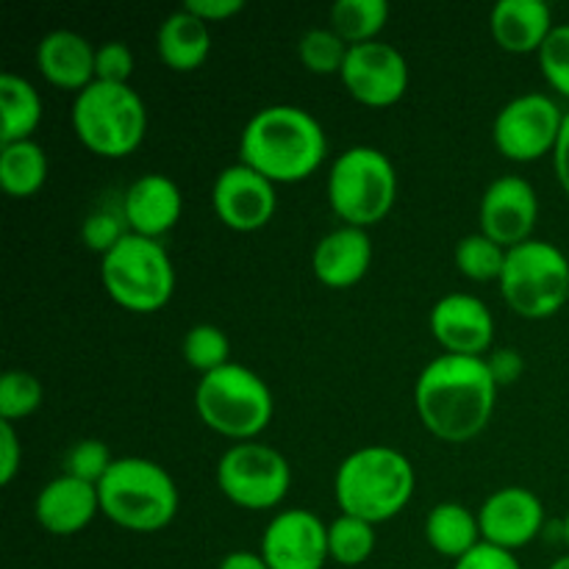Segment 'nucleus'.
I'll list each match as a JSON object with an SVG mask.
<instances>
[{
	"mask_svg": "<svg viewBox=\"0 0 569 569\" xmlns=\"http://www.w3.org/2000/svg\"><path fill=\"white\" fill-rule=\"evenodd\" d=\"M498 383L487 359L439 356L415 383V409L422 426L442 442H470L489 426Z\"/></svg>",
	"mask_w": 569,
	"mask_h": 569,
	"instance_id": "1",
	"label": "nucleus"
},
{
	"mask_svg": "<svg viewBox=\"0 0 569 569\" xmlns=\"http://www.w3.org/2000/svg\"><path fill=\"white\" fill-rule=\"evenodd\" d=\"M326 131L300 106L278 103L256 111L239 139V159L272 183H298L322 164Z\"/></svg>",
	"mask_w": 569,
	"mask_h": 569,
	"instance_id": "2",
	"label": "nucleus"
},
{
	"mask_svg": "<svg viewBox=\"0 0 569 569\" xmlns=\"http://www.w3.org/2000/svg\"><path fill=\"white\" fill-rule=\"evenodd\" d=\"M415 467L400 450L367 445L339 465L333 495L342 515L365 522H387L409 506L415 495Z\"/></svg>",
	"mask_w": 569,
	"mask_h": 569,
	"instance_id": "3",
	"label": "nucleus"
},
{
	"mask_svg": "<svg viewBox=\"0 0 569 569\" xmlns=\"http://www.w3.org/2000/svg\"><path fill=\"white\" fill-rule=\"evenodd\" d=\"M100 511L114 526L133 533H156L178 515V487L170 472L150 459L126 456L114 459L98 483Z\"/></svg>",
	"mask_w": 569,
	"mask_h": 569,
	"instance_id": "4",
	"label": "nucleus"
},
{
	"mask_svg": "<svg viewBox=\"0 0 569 569\" xmlns=\"http://www.w3.org/2000/svg\"><path fill=\"white\" fill-rule=\"evenodd\" d=\"M72 131L94 156L122 159L142 144L148 109L128 83H89L72 103Z\"/></svg>",
	"mask_w": 569,
	"mask_h": 569,
	"instance_id": "5",
	"label": "nucleus"
},
{
	"mask_svg": "<svg viewBox=\"0 0 569 569\" xmlns=\"http://www.w3.org/2000/svg\"><path fill=\"white\" fill-rule=\"evenodd\" d=\"M398 198V172L383 150L356 144L337 156L328 176V203L350 228L378 226Z\"/></svg>",
	"mask_w": 569,
	"mask_h": 569,
	"instance_id": "6",
	"label": "nucleus"
},
{
	"mask_svg": "<svg viewBox=\"0 0 569 569\" xmlns=\"http://www.w3.org/2000/svg\"><path fill=\"white\" fill-rule=\"evenodd\" d=\"M194 409L214 433L239 442H253L272 422V392L253 370L226 365L200 378Z\"/></svg>",
	"mask_w": 569,
	"mask_h": 569,
	"instance_id": "7",
	"label": "nucleus"
},
{
	"mask_svg": "<svg viewBox=\"0 0 569 569\" xmlns=\"http://www.w3.org/2000/svg\"><path fill=\"white\" fill-rule=\"evenodd\" d=\"M100 281L117 306L153 315L176 292V267L159 239L128 233L100 261Z\"/></svg>",
	"mask_w": 569,
	"mask_h": 569,
	"instance_id": "8",
	"label": "nucleus"
},
{
	"mask_svg": "<svg viewBox=\"0 0 569 569\" xmlns=\"http://www.w3.org/2000/svg\"><path fill=\"white\" fill-rule=\"evenodd\" d=\"M500 295L515 315L526 320H548L569 300V259L556 244L542 239L509 248Z\"/></svg>",
	"mask_w": 569,
	"mask_h": 569,
	"instance_id": "9",
	"label": "nucleus"
},
{
	"mask_svg": "<svg viewBox=\"0 0 569 569\" xmlns=\"http://www.w3.org/2000/svg\"><path fill=\"white\" fill-rule=\"evenodd\" d=\"M217 487L239 509L270 511L287 498L292 487V467L276 448L239 442L222 453L217 465Z\"/></svg>",
	"mask_w": 569,
	"mask_h": 569,
	"instance_id": "10",
	"label": "nucleus"
},
{
	"mask_svg": "<svg viewBox=\"0 0 569 569\" xmlns=\"http://www.w3.org/2000/svg\"><path fill=\"white\" fill-rule=\"evenodd\" d=\"M565 114L553 98L528 92L509 100L492 126L495 148L509 161H537L556 150Z\"/></svg>",
	"mask_w": 569,
	"mask_h": 569,
	"instance_id": "11",
	"label": "nucleus"
},
{
	"mask_svg": "<svg viewBox=\"0 0 569 569\" xmlns=\"http://www.w3.org/2000/svg\"><path fill=\"white\" fill-rule=\"evenodd\" d=\"M339 78L350 98L359 100L361 106L387 109L398 103L409 89V64L398 48L376 39L348 50Z\"/></svg>",
	"mask_w": 569,
	"mask_h": 569,
	"instance_id": "12",
	"label": "nucleus"
},
{
	"mask_svg": "<svg viewBox=\"0 0 569 569\" xmlns=\"http://www.w3.org/2000/svg\"><path fill=\"white\" fill-rule=\"evenodd\" d=\"M211 206L217 220L237 233L261 231L276 214V183L248 164H231L211 187Z\"/></svg>",
	"mask_w": 569,
	"mask_h": 569,
	"instance_id": "13",
	"label": "nucleus"
},
{
	"mask_svg": "<svg viewBox=\"0 0 569 569\" xmlns=\"http://www.w3.org/2000/svg\"><path fill=\"white\" fill-rule=\"evenodd\" d=\"M261 559L270 569H322L328 556V526L306 509L272 517L261 537Z\"/></svg>",
	"mask_w": 569,
	"mask_h": 569,
	"instance_id": "14",
	"label": "nucleus"
},
{
	"mask_svg": "<svg viewBox=\"0 0 569 569\" xmlns=\"http://www.w3.org/2000/svg\"><path fill=\"white\" fill-rule=\"evenodd\" d=\"M539 198L531 183L520 176H500L487 187L478 209L481 233L500 248H517L528 242L537 228Z\"/></svg>",
	"mask_w": 569,
	"mask_h": 569,
	"instance_id": "15",
	"label": "nucleus"
},
{
	"mask_svg": "<svg viewBox=\"0 0 569 569\" xmlns=\"http://www.w3.org/2000/svg\"><path fill=\"white\" fill-rule=\"evenodd\" d=\"M483 542L503 550H520L542 533V500L526 487H503L483 500L478 511Z\"/></svg>",
	"mask_w": 569,
	"mask_h": 569,
	"instance_id": "16",
	"label": "nucleus"
},
{
	"mask_svg": "<svg viewBox=\"0 0 569 569\" xmlns=\"http://www.w3.org/2000/svg\"><path fill=\"white\" fill-rule=\"evenodd\" d=\"M431 333L445 353L481 359L495 339V317L476 295H445L431 309Z\"/></svg>",
	"mask_w": 569,
	"mask_h": 569,
	"instance_id": "17",
	"label": "nucleus"
},
{
	"mask_svg": "<svg viewBox=\"0 0 569 569\" xmlns=\"http://www.w3.org/2000/svg\"><path fill=\"white\" fill-rule=\"evenodd\" d=\"M183 211L181 189L161 172H148L128 187L122 198V217L137 237L159 239L178 226Z\"/></svg>",
	"mask_w": 569,
	"mask_h": 569,
	"instance_id": "18",
	"label": "nucleus"
},
{
	"mask_svg": "<svg viewBox=\"0 0 569 569\" xmlns=\"http://www.w3.org/2000/svg\"><path fill=\"white\" fill-rule=\"evenodd\" d=\"M372 264V239L365 228L342 226L326 233L311 253V270L328 289H350Z\"/></svg>",
	"mask_w": 569,
	"mask_h": 569,
	"instance_id": "19",
	"label": "nucleus"
},
{
	"mask_svg": "<svg viewBox=\"0 0 569 569\" xmlns=\"http://www.w3.org/2000/svg\"><path fill=\"white\" fill-rule=\"evenodd\" d=\"M100 511L98 487L78 481L72 476H61L50 481L33 503V517L39 526L53 537H72L81 533L94 515Z\"/></svg>",
	"mask_w": 569,
	"mask_h": 569,
	"instance_id": "20",
	"label": "nucleus"
},
{
	"mask_svg": "<svg viewBox=\"0 0 569 569\" xmlns=\"http://www.w3.org/2000/svg\"><path fill=\"white\" fill-rule=\"evenodd\" d=\"M94 53L87 37L76 31H50L37 44V67L42 78L64 92H83L94 83Z\"/></svg>",
	"mask_w": 569,
	"mask_h": 569,
	"instance_id": "21",
	"label": "nucleus"
},
{
	"mask_svg": "<svg viewBox=\"0 0 569 569\" xmlns=\"http://www.w3.org/2000/svg\"><path fill=\"white\" fill-rule=\"evenodd\" d=\"M492 37L506 53H539L553 31V17L545 0H500L489 14Z\"/></svg>",
	"mask_w": 569,
	"mask_h": 569,
	"instance_id": "22",
	"label": "nucleus"
},
{
	"mask_svg": "<svg viewBox=\"0 0 569 569\" xmlns=\"http://www.w3.org/2000/svg\"><path fill=\"white\" fill-rule=\"evenodd\" d=\"M156 50L172 72H194L206 64L211 50L209 22L192 11L178 9L164 17L156 33Z\"/></svg>",
	"mask_w": 569,
	"mask_h": 569,
	"instance_id": "23",
	"label": "nucleus"
},
{
	"mask_svg": "<svg viewBox=\"0 0 569 569\" xmlns=\"http://www.w3.org/2000/svg\"><path fill=\"white\" fill-rule=\"evenodd\" d=\"M426 539L433 553L459 561L481 545V526L467 506L437 503L426 517Z\"/></svg>",
	"mask_w": 569,
	"mask_h": 569,
	"instance_id": "24",
	"label": "nucleus"
},
{
	"mask_svg": "<svg viewBox=\"0 0 569 569\" xmlns=\"http://www.w3.org/2000/svg\"><path fill=\"white\" fill-rule=\"evenodd\" d=\"M0 144L26 142L42 122V98L17 72L0 76Z\"/></svg>",
	"mask_w": 569,
	"mask_h": 569,
	"instance_id": "25",
	"label": "nucleus"
},
{
	"mask_svg": "<svg viewBox=\"0 0 569 569\" xmlns=\"http://www.w3.org/2000/svg\"><path fill=\"white\" fill-rule=\"evenodd\" d=\"M48 181V156L33 139L3 144L0 150V187L11 198H31Z\"/></svg>",
	"mask_w": 569,
	"mask_h": 569,
	"instance_id": "26",
	"label": "nucleus"
},
{
	"mask_svg": "<svg viewBox=\"0 0 569 569\" xmlns=\"http://www.w3.org/2000/svg\"><path fill=\"white\" fill-rule=\"evenodd\" d=\"M389 20L387 0H337L331 6V31L348 48L376 42Z\"/></svg>",
	"mask_w": 569,
	"mask_h": 569,
	"instance_id": "27",
	"label": "nucleus"
},
{
	"mask_svg": "<svg viewBox=\"0 0 569 569\" xmlns=\"http://www.w3.org/2000/svg\"><path fill=\"white\" fill-rule=\"evenodd\" d=\"M376 550V526L359 517L339 515L328 526V556L342 567H359Z\"/></svg>",
	"mask_w": 569,
	"mask_h": 569,
	"instance_id": "28",
	"label": "nucleus"
},
{
	"mask_svg": "<svg viewBox=\"0 0 569 569\" xmlns=\"http://www.w3.org/2000/svg\"><path fill=\"white\" fill-rule=\"evenodd\" d=\"M506 253H509V250L500 248V244L492 242L489 237L472 233V237H465L456 244V267H459L461 276L470 278V281H500L506 267Z\"/></svg>",
	"mask_w": 569,
	"mask_h": 569,
	"instance_id": "29",
	"label": "nucleus"
},
{
	"mask_svg": "<svg viewBox=\"0 0 569 569\" xmlns=\"http://www.w3.org/2000/svg\"><path fill=\"white\" fill-rule=\"evenodd\" d=\"M228 356H231V342H228L226 331L211 326V322L192 326L187 331V337H183V359L200 376H209V372L231 365Z\"/></svg>",
	"mask_w": 569,
	"mask_h": 569,
	"instance_id": "30",
	"label": "nucleus"
},
{
	"mask_svg": "<svg viewBox=\"0 0 569 569\" xmlns=\"http://www.w3.org/2000/svg\"><path fill=\"white\" fill-rule=\"evenodd\" d=\"M348 44L331 31V28H311L300 37L298 56L300 64L315 76H333L342 72L345 59H348Z\"/></svg>",
	"mask_w": 569,
	"mask_h": 569,
	"instance_id": "31",
	"label": "nucleus"
},
{
	"mask_svg": "<svg viewBox=\"0 0 569 569\" xmlns=\"http://www.w3.org/2000/svg\"><path fill=\"white\" fill-rule=\"evenodd\" d=\"M44 389L37 376L26 370H9L0 378V420L14 422L33 415L42 406Z\"/></svg>",
	"mask_w": 569,
	"mask_h": 569,
	"instance_id": "32",
	"label": "nucleus"
},
{
	"mask_svg": "<svg viewBox=\"0 0 569 569\" xmlns=\"http://www.w3.org/2000/svg\"><path fill=\"white\" fill-rule=\"evenodd\" d=\"M114 459H111L109 448H106L100 439H81V442L72 445L64 456V476L78 478V481H87L92 487H98L106 478V472L111 470Z\"/></svg>",
	"mask_w": 569,
	"mask_h": 569,
	"instance_id": "33",
	"label": "nucleus"
},
{
	"mask_svg": "<svg viewBox=\"0 0 569 569\" xmlns=\"http://www.w3.org/2000/svg\"><path fill=\"white\" fill-rule=\"evenodd\" d=\"M539 67L550 87L569 98V22L556 26L539 50Z\"/></svg>",
	"mask_w": 569,
	"mask_h": 569,
	"instance_id": "34",
	"label": "nucleus"
},
{
	"mask_svg": "<svg viewBox=\"0 0 569 569\" xmlns=\"http://www.w3.org/2000/svg\"><path fill=\"white\" fill-rule=\"evenodd\" d=\"M131 231H126V217L111 214V211H94L83 220L81 226V239L89 250L106 256L114 244H120L122 237H128Z\"/></svg>",
	"mask_w": 569,
	"mask_h": 569,
	"instance_id": "35",
	"label": "nucleus"
},
{
	"mask_svg": "<svg viewBox=\"0 0 569 569\" xmlns=\"http://www.w3.org/2000/svg\"><path fill=\"white\" fill-rule=\"evenodd\" d=\"M133 76V50L126 42H103L94 53V78L103 83H128Z\"/></svg>",
	"mask_w": 569,
	"mask_h": 569,
	"instance_id": "36",
	"label": "nucleus"
},
{
	"mask_svg": "<svg viewBox=\"0 0 569 569\" xmlns=\"http://www.w3.org/2000/svg\"><path fill=\"white\" fill-rule=\"evenodd\" d=\"M453 569H522V567L511 550L495 548V545L481 542L478 548H472L470 553L461 556V559L456 561Z\"/></svg>",
	"mask_w": 569,
	"mask_h": 569,
	"instance_id": "37",
	"label": "nucleus"
},
{
	"mask_svg": "<svg viewBox=\"0 0 569 569\" xmlns=\"http://www.w3.org/2000/svg\"><path fill=\"white\" fill-rule=\"evenodd\" d=\"M22 461V445L17 439V431L11 422H0V483L9 487L14 481L17 470Z\"/></svg>",
	"mask_w": 569,
	"mask_h": 569,
	"instance_id": "38",
	"label": "nucleus"
},
{
	"mask_svg": "<svg viewBox=\"0 0 569 569\" xmlns=\"http://www.w3.org/2000/svg\"><path fill=\"white\" fill-rule=\"evenodd\" d=\"M487 365H489V372H492V378L498 387H511V383L520 381L522 370H526V361H522V356L511 348L492 350L487 359Z\"/></svg>",
	"mask_w": 569,
	"mask_h": 569,
	"instance_id": "39",
	"label": "nucleus"
},
{
	"mask_svg": "<svg viewBox=\"0 0 569 569\" xmlns=\"http://www.w3.org/2000/svg\"><path fill=\"white\" fill-rule=\"evenodd\" d=\"M183 9L192 11L203 22H226L237 17L244 9V3L242 0H189Z\"/></svg>",
	"mask_w": 569,
	"mask_h": 569,
	"instance_id": "40",
	"label": "nucleus"
},
{
	"mask_svg": "<svg viewBox=\"0 0 569 569\" xmlns=\"http://www.w3.org/2000/svg\"><path fill=\"white\" fill-rule=\"evenodd\" d=\"M553 167H556V178H559L561 189L569 194V111L565 114V126H561L559 142H556V150H553Z\"/></svg>",
	"mask_w": 569,
	"mask_h": 569,
	"instance_id": "41",
	"label": "nucleus"
},
{
	"mask_svg": "<svg viewBox=\"0 0 569 569\" xmlns=\"http://www.w3.org/2000/svg\"><path fill=\"white\" fill-rule=\"evenodd\" d=\"M217 569H270L267 561L261 559V553H250V550H233L226 559L220 561Z\"/></svg>",
	"mask_w": 569,
	"mask_h": 569,
	"instance_id": "42",
	"label": "nucleus"
},
{
	"mask_svg": "<svg viewBox=\"0 0 569 569\" xmlns=\"http://www.w3.org/2000/svg\"><path fill=\"white\" fill-rule=\"evenodd\" d=\"M548 569H569V556H561V559H556Z\"/></svg>",
	"mask_w": 569,
	"mask_h": 569,
	"instance_id": "43",
	"label": "nucleus"
},
{
	"mask_svg": "<svg viewBox=\"0 0 569 569\" xmlns=\"http://www.w3.org/2000/svg\"><path fill=\"white\" fill-rule=\"evenodd\" d=\"M565 539H567V545H569V515H567V520H565Z\"/></svg>",
	"mask_w": 569,
	"mask_h": 569,
	"instance_id": "44",
	"label": "nucleus"
}]
</instances>
